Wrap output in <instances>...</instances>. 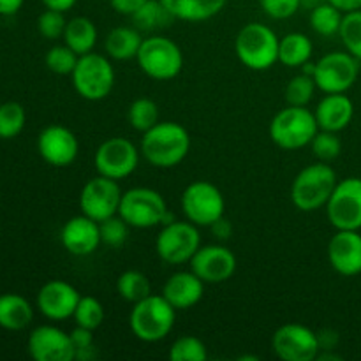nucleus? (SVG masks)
I'll list each match as a JSON object with an SVG mask.
<instances>
[{
	"instance_id": "obj_36",
	"label": "nucleus",
	"mask_w": 361,
	"mask_h": 361,
	"mask_svg": "<svg viewBox=\"0 0 361 361\" xmlns=\"http://www.w3.org/2000/svg\"><path fill=\"white\" fill-rule=\"evenodd\" d=\"M317 85L314 76L302 73L291 78L286 87V101L289 106H307L314 99Z\"/></svg>"
},
{
	"instance_id": "obj_2",
	"label": "nucleus",
	"mask_w": 361,
	"mask_h": 361,
	"mask_svg": "<svg viewBox=\"0 0 361 361\" xmlns=\"http://www.w3.org/2000/svg\"><path fill=\"white\" fill-rule=\"evenodd\" d=\"M176 309L162 295H150L133 303L129 326L141 342H161L175 326Z\"/></svg>"
},
{
	"instance_id": "obj_18",
	"label": "nucleus",
	"mask_w": 361,
	"mask_h": 361,
	"mask_svg": "<svg viewBox=\"0 0 361 361\" xmlns=\"http://www.w3.org/2000/svg\"><path fill=\"white\" fill-rule=\"evenodd\" d=\"M28 355L35 361H74L71 335L53 324L37 326L27 341Z\"/></svg>"
},
{
	"instance_id": "obj_26",
	"label": "nucleus",
	"mask_w": 361,
	"mask_h": 361,
	"mask_svg": "<svg viewBox=\"0 0 361 361\" xmlns=\"http://www.w3.org/2000/svg\"><path fill=\"white\" fill-rule=\"evenodd\" d=\"M97 37L99 32L94 21L87 16H76L67 21L62 39L63 44L69 46L73 51H76L81 56L94 51L95 44H97Z\"/></svg>"
},
{
	"instance_id": "obj_4",
	"label": "nucleus",
	"mask_w": 361,
	"mask_h": 361,
	"mask_svg": "<svg viewBox=\"0 0 361 361\" xmlns=\"http://www.w3.org/2000/svg\"><path fill=\"white\" fill-rule=\"evenodd\" d=\"M319 130L316 115L307 106H289L281 109L270 122V137L282 150H300L309 147Z\"/></svg>"
},
{
	"instance_id": "obj_13",
	"label": "nucleus",
	"mask_w": 361,
	"mask_h": 361,
	"mask_svg": "<svg viewBox=\"0 0 361 361\" xmlns=\"http://www.w3.org/2000/svg\"><path fill=\"white\" fill-rule=\"evenodd\" d=\"M326 217L335 229H361V178L338 180L326 203Z\"/></svg>"
},
{
	"instance_id": "obj_28",
	"label": "nucleus",
	"mask_w": 361,
	"mask_h": 361,
	"mask_svg": "<svg viewBox=\"0 0 361 361\" xmlns=\"http://www.w3.org/2000/svg\"><path fill=\"white\" fill-rule=\"evenodd\" d=\"M314 44L310 37L303 32H291L286 34L279 42V62L282 66L295 69L312 59Z\"/></svg>"
},
{
	"instance_id": "obj_48",
	"label": "nucleus",
	"mask_w": 361,
	"mask_h": 361,
	"mask_svg": "<svg viewBox=\"0 0 361 361\" xmlns=\"http://www.w3.org/2000/svg\"><path fill=\"white\" fill-rule=\"evenodd\" d=\"M42 6L46 9H55V11H62V13H67L69 9H73L76 6L78 0H41Z\"/></svg>"
},
{
	"instance_id": "obj_19",
	"label": "nucleus",
	"mask_w": 361,
	"mask_h": 361,
	"mask_svg": "<svg viewBox=\"0 0 361 361\" xmlns=\"http://www.w3.org/2000/svg\"><path fill=\"white\" fill-rule=\"evenodd\" d=\"M81 295L74 286L66 281H49L39 289L37 293V309L46 319L49 321H66L74 316L78 302Z\"/></svg>"
},
{
	"instance_id": "obj_43",
	"label": "nucleus",
	"mask_w": 361,
	"mask_h": 361,
	"mask_svg": "<svg viewBox=\"0 0 361 361\" xmlns=\"http://www.w3.org/2000/svg\"><path fill=\"white\" fill-rule=\"evenodd\" d=\"M259 6L271 20H288L298 13L302 0H259Z\"/></svg>"
},
{
	"instance_id": "obj_20",
	"label": "nucleus",
	"mask_w": 361,
	"mask_h": 361,
	"mask_svg": "<svg viewBox=\"0 0 361 361\" xmlns=\"http://www.w3.org/2000/svg\"><path fill=\"white\" fill-rule=\"evenodd\" d=\"M330 267L342 277L361 274V235L351 229H337L328 243Z\"/></svg>"
},
{
	"instance_id": "obj_37",
	"label": "nucleus",
	"mask_w": 361,
	"mask_h": 361,
	"mask_svg": "<svg viewBox=\"0 0 361 361\" xmlns=\"http://www.w3.org/2000/svg\"><path fill=\"white\" fill-rule=\"evenodd\" d=\"M338 37H341L345 51L361 60V11L344 14Z\"/></svg>"
},
{
	"instance_id": "obj_23",
	"label": "nucleus",
	"mask_w": 361,
	"mask_h": 361,
	"mask_svg": "<svg viewBox=\"0 0 361 361\" xmlns=\"http://www.w3.org/2000/svg\"><path fill=\"white\" fill-rule=\"evenodd\" d=\"M317 120V126L321 130H330V133H341L355 116V104L351 97L345 94H326L316 106L314 111Z\"/></svg>"
},
{
	"instance_id": "obj_33",
	"label": "nucleus",
	"mask_w": 361,
	"mask_h": 361,
	"mask_svg": "<svg viewBox=\"0 0 361 361\" xmlns=\"http://www.w3.org/2000/svg\"><path fill=\"white\" fill-rule=\"evenodd\" d=\"M129 123L137 133H147L159 122V108L152 99L140 97L129 106Z\"/></svg>"
},
{
	"instance_id": "obj_45",
	"label": "nucleus",
	"mask_w": 361,
	"mask_h": 361,
	"mask_svg": "<svg viewBox=\"0 0 361 361\" xmlns=\"http://www.w3.org/2000/svg\"><path fill=\"white\" fill-rule=\"evenodd\" d=\"M210 228H212V231H214L215 238H219V240H228L233 233L231 222H229L226 217H221L219 221H215Z\"/></svg>"
},
{
	"instance_id": "obj_6",
	"label": "nucleus",
	"mask_w": 361,
	"mask_h": 361,
	"mask_svg": "<svg viewBox=\"0 0 361 361\" xmlns=\"http://www.w3.org/2000/svg\"><path fill=\"white\" fill-rule=\"evenodd\" d=\"M118 215L130 228L137 229H150L173 221L162 194L150 187H134L126 190L120 201Z\"/></svg>"
},
{
	"instance_id": "obj_21",
	"label": "nucleus",
	"mask_w": 361,
	"mask_h": 361,
	"mask_svg": "<svg viewBox=\"0 0 361 361\" xmlns=\"http://www.w3.org/2000/svg\"><path fill=\"white\" fill-rule=\"evenodd\" d=\"M60 242L73 256H90L102 243L99 222L83 214L69 219L60 231Z\"/></svg>"
},
{
	"instance_id": "obj_5",
	"label": "nucleus",
	"mask_w": 361,
	"mask_h": 361,
	"mask_svg": "<svg viewBox=\"0 0 361 361\" xmlns=\"http://www.w3.org/2000/svg\"><path fill=\"white\" fill-rule=\"evenodd\" d=\"M279 42L274 30L264 23H247L235 39L240 62L252 71H267L279 62Z\"/></svg>"
},
{
	"instance_id": "obj_32",
	"label": "nucleus",
	"mask_w": 361,
	"mask_h": 361,
	"mask_svg": "<svg viewBox=\"0 0 361 361\" xmlns=\"http://www.w3.org/2000/svg\"><path fill=\"white\" fill-rule=\"evenodd\" d=\"M27 123V113L20 102H4L0 104V140H14L20 136Z\"/></svg>"
},
{
	"instance_id": "obj_15",
	"label": "nucleus",
	"mask_w": 361,
	"mask_h": 361,
	"mask_svg": "<svg viewBox=\"0 0 361 361\" xmlns=\"http://www.w3.org/2000/svg\"><path fill=\"white\" fill-rule=\"evenodd\" d=\"M122 194L116 180L106 178L102 175L95 176L85 183L80 192L81 214L95 222H102L113 215H118Z\"/></svg>"
},
{
	"instance_id": "obj_44",
	"label": "nucleus",
	"mask_w": 361,
	"mask_h": 361,
	"mask_svg": "<svg viewBox=\"0 0 361 361\" xmlns=\"http://www.w3.org/2000/svg\"><path fill=\"white\" fill-rule=\"evenodd\" d=\"M147 2L148 0H109L113 11L118 14H123V16H133V14L137 13Z\"/></svg>"
},
{
	"instance_id": "obj_12",
	"label": "nucleus",
	"mask_w": 361,
	"mask_h": 361,
	"mask_svg": "<svg viewBox=\"0 0 361 361\" xmlns=\"http://www.w3.org/2000/svg\"><path fill=\"white\" fill-rule=\"evenodd\" d=\"M94 164L99 175L120 182L136 171L140 164V150L127 137H109L95 150Z\"/></svg>"
},
{
	"instance_id": "obj_17",
	"label": "nucleus",
	"mask_w": 361,
	"mask_h": 361,
	"mask_svg": "<svg viewBox=\"0 0 361 361\" xmlns=\"http://www.w3.org/2000/svg\"><path fill=\"white\" fill-rule=\"evenodd\" d=\"M37 150L42 161L53 168H67L80 152L76 134L63 126H48L39 133Z\"/></svg>"
},
{
	"instance_id": "obj_9",
	"label": "nucleus",
	"mask_w": 361,
	"mask_h": 361,
	"mask_svg": "<svg viewBox=\"0 0 361 361\" xmlns=\"http://www.w3.org/2000/svg\"><path fill=\"white\" fill-rule=\"evenodd\" d=\"M201 247V235L196 224L190 221H169L162 224L155 240L157 256L164 263L178 267L192 259Z\"/></svg>"
},
{
	"instance_id": "obj_8",
	"label": "nucleus",
	"mask_w": 361,
	"mask_h": 361,
	"mask_svg": "<svg viewBox=\"0 0 361 361\" xmlns=\"http://www.w3.org/2000/svg\"><path fill=\"white\" fill-rule=\"evenodd\" d=\"M73 85L78 95L87 101H102L115 87V69L108 56L92 51L78 59L73 74Z\"/></svg>"
},
{
	"instance_id": "obj_24",
	"label": "nucleus",
	"mask_w": 361,
	"mask_h": 361,
	"mask_svg": "<svg viewBox=\"0 0 361 361\" xmlns=\"http://www.w3.org/2000/svg\"><path fill=\"white\" fill-rule=\"evenodd\" d=\"M175 20L207 21L217 16L226 7L228 0H161Z\"/></svg>"
},
{
	"instance_id": "obj_46",
	"label": "nucleus",
	"mask_w": 361,
	"mask_h": 361,
	"mask_svg": "<svg viewBox=\"0 0 361 361\" xmlns=\"http://www.w3.org/2000/svg\"><path fill=\"white\" fill-rule=\"evenodd\" d=\"M328 2L337 7L342 14L361 11V0H328Z\"/></svg>"
},
{
	"instance_id": "obj_39",
	"label": "nucleus",
	"mask_w": 361,
	"mask_h": 361,
	"mask_svg": "<svg viewBox=\"0 0 361 361\" xmlns=\"http://www.w3.org/2000/svg\"><path fill=\"white\" fill-rule=\"evenodd\" d=\"M310 148H312L314 155L319 161L330 162L341 155L342 152V141L337 136V133H330V130H317L314 140L310 141Z\"/></svg>"
},
{
	"instance_id": "obj_10",
	"label": "nucleus",
	"mask_w": 361,
	"mask_h": 361,
	"mask_svg": "<svg viewBox=\"0 0 361 361\" xmlns=\"http://www.w3.org/2000/svg\"><path fill=\"white\" fill-rule=\"evenodd\" d=\"M182 210L187 221L197 228H210L215 221L224 217L226 201L219 187L207 180H197L182 192Z\"/></svg>"
},
{
	"instance_id": "obj_40",
	"label": "nucleus",
	"mask_w": 361,
	"mask_h": 361,
	"mask_svg": "<svg viewBox=\"0 0 361 361\" xmlns=\"http://www.w3.org/2000/svg\"><path fill=\"white\" fill-rule=\"evenodd\" d=\"M129 228L130 226L120 215H113V217L99 222L102 243L108 247H113V249H118L129 238Z\"/></svg>"
},
{
	"instance_id": "obj_38",
	"label": "nucleus",
	"mask_w": 361,
	"mask_h": 361,
	"mask_svg": "<svg viewBox=\"0 0 361 361\" xmlns=\"http://www.w3.org/2000/svg\"><path fill=\"white\" fill-rule=\"evenodd\" d=\"M78 59H80V55L73 51L67 44H55L48 49L44 62L51 73L67 76V74H73Z\"/></svg>"
},
{
	"instance_id": "obj_30",
	"label": "nucleus",
	"mask_w": 361,
	"mask_h": 361,
	"mask_svg": "<svg viewBox=\"0 0 361 361\" xmlns=\"http://www.w3.org/2000/svg\"><path fill=\"white\" fill-rule=\"evenodd\" d=\"M116 291L126 302L137 303L152 295V286L143 271L127 270L116 281Z\"/></svg>"
},
{
	"instance_id": "obj_16",
	"label": "nucleus",
	"mask_w": 361,
	"mask_h": 361,
	"mask_svg": "<svg viewBox=\"0 0 361 361\" xmlns=\"http://www.w3.org/2000/svg\"><path fill=\"white\" fill-rule=\"evenodd\" d=\"M236 256L224 245H201L189 267L204 284H221L236 271Z\"/></svg>"
},
{
	"instance_id": "obj_7",
	"label": "nucleus",
	"mask_w": 361,
	"mask_h": 361,
	"mask_svg": "<svg viewBox=\"0 0 361 361\" xmlns=\"http://www.w3.org/2000/svg\"><path fill=\"white\" fill-rule=\"evenodd\" d=\"M136 60L141 71L155 81L175 80L183 69L182 49L164 35H150L143 39Z\"/></svg>"
},
{
	"instance_id": "obj_27",
	"label": "nucleus",
	"mask_w": 361,
	"mask_h": 361,
	"mask_svg": "<svg viewBox=\"0 0 361 361\" xmlns=\"http://www.w3.org/2000/svg\"><path fill=\"white\" fill-rule=\"evenodd\" d=\"M141 42L143 37L136 27H116L104 39L106 55L113 60L136 59Z\"/></svg>"
},
{
	"instance_id": "obj_11",
	"label": "nucleus",
	"mask_w": 361,
	"mask_h": 361,
	"mask_svg": "<svg viewBox=\"0 0 361 361\" xmlns=\"http://www.w3.org/2000/svg\"><path fill=\"white\" fill-rule=\"evenodd\" d=\"M360 76V60L349 51H330L316 62L314 80L324 94H345Z\"/></svg>"
},
{
	"instance_id": "obj_49",
	"label": "nucleus",
	"mask_w": 361,
	"mask_h": 361,
	"mask_svg": "<svg viewBox=\"0 0 361 361\" xmlns=\"http://www.w3.org/2000/svg\"><path fill=\"white\" fill-rule=\"evenodd\" d=\"M317 337H319L321 349H334V345L338 342V335L335 331H321Z\"/></svg>"
},
{
	"instance_id": "obj_3",
	"label": "nucleus",
	"mask_w": 361,
	"mask_h": 361,
	"mask_svg": "<svg viewBox=\"0 0 361 361\" xmlns=\"http://www.w3.org/2000/svg\"><path fill=\"white\" fill-rule=\"evenodd\" d=\"M337 173L328 162H316L303 168L291 185V201L298 210L317 212L326 207L335 185Z\"/></svg>"
},
{
	"instance_id": "obj_47",
	"label": "nucleus",
	"mask_w": 361,
	"mask_h": 361,
	"mask_svg": "<svg viewBox=\"0 0 361 361\" xmlns=\"http://www.w3.org/2000/svg\"><path fill=\"white\" fill-rule=\"evenodd\" d=\"M25 0H0V16H13L23 7Z\"/></svg>"
},
{
	"instance_id": "obj_29",
	"label": "nucleus",
	"mask_w": 361,
	"mask_h": 361,
	"mask_svg": "<svg viewBox=\"0 0 361 361\" xmlns=\"http://www.w3.org/2000/svg\"><path fill=\"white\" fill-rule=\"evenodd\" d=\"M130 18H133L134 21V27H136L137 30L145 32L164 28L175 20L173 14L166 9L164 4H162L161 0H148V2Z\"/></svg>"
},
{
	"instance_id": "obj_34",
	"label": "nucleus",
	"mask_w": 361,
	"mask_h": 361,
	"mask_svg": "<svg viewBox=\"0 0 361 361\" xmlns=\"http://www.w3.org/2000/svg\"><path fill=\"white\" fill-rule=\"evenodd\" d=\"M207 358L208 351L204 342L192 335L178 337L169 348V360L171 361H204Z\"/></svg>"
},
{
	"instance_id": "obj_22",
	"label": "nucleus",
	"mask_w": 361,
	"mask_h": 361,
	"mask_svg": "<svg viewBox=\"0 0 361 361\" xmlns=\"http://www.w3.org/2000/svg\"><path fill=\"white\" fill-rule=\"evenodd\" d=\"M162 296L175 307L176 310L192 309L194 305L201 302L204 295V282L194 274L189 271H176L166 281L162 288Z\"/></svg>"
},
{
	"instance_id": "obj_14",
	"label": "nucleus",
	"mask_w": 361,
	"mask_h": 361,
	"mask_svg": "<svg viewBox=\"0 0 361 361\" xmlns=\"http://www.w3.org/2000/svg\"><path fill=\"white\" fill-rule=\"evenodd\" d=\"M271 349L282 361H314L321 353L319 337L305 324L288 323L271 338Z\"/></svg>"
},
{
	"instance_id": "obj_25",
	"label": "nucleus",
	"mask_w": 361,
	"mask_h": 361,
	"mask_svg": "<svg viewBox=\"0 0 361 361\" xmlns=\"http://www.w3.org/2000/svg\"><path fill=\"white\" fill-rule=\"evenodd\" d=\"M34 319L30 302L16 293L0 295V328L9 331H21Z\"/></svg>"
},
{
	"instance_id": "obj_31",
	"label": "nucleus",
	"mask_w": 361,
	"mask_h": 361,
	"mask_svg": "<svg viewBox=\"0 0 361 361\" xmlns=\"http://www.w3.org/2000/svg\"><path fill=\"white\" fill-rule=\"evenodd\" d=\"M342 18H344V14L326 0L323 4H317L312 9V13H310V27L317 35L334 37V35H338Z\"/></svg>"
},
{
	"instance_id": "obj_35",
	"label": "nucleus",
	"mask_w": 361,
	"mask_h": 361,
	"mask_svg": "<svg viewBox=\"0 0 361 361\" xmlns=\"http://www.w3.org/2000/svg\"><path fill=\"white\" fill-rule=\"evenodd\" d=\"M73 317L76 321V326H83L95 331L104 321V307L94 296H81Z\"/></svg>"
},
{
	"instance_id": "obj_1",
	"label": "nucleus",
	"mask_w": 361,
	"mask_h": 361,
	"mask_svg": "<svg viewBox=\"0 0 361 361\" xmlns=\"http://www.w3.org/2000/svg\"><path fill=\"white\" fill-rule=\"evenodd\" d=\"M190 150V136L176 122H157L141 137V155L154 168H175Z\"/></svg>"
},
{
	"instance_id": "obj_41",
	"label": "nucleus",
	"mask_w": 361,
	"mask_h": 361,
	"mask_svg": "<svg viewBox=\"0 0 361 361\" xmlns=\"http://www.w3.org/2000/svg\"><path fill=\"white\" fill-rule=\"evenodd\" d=\"M66 13L55 9H46L44 13L39 14L37 18V30L39 34L44 39L49 41H56V39L63 37V32H66L67 20L63 16Z\"/></svg>"
},
{
	"instance_id": "obj_42",
	"label": "nucleus",
	"mask_w": 361,
	"mask_h": 361,
	"mask_svg": "<svg viewBox=\"0 0 361 361\" xmlns=\"http://www.w3.org/2000/svg\"><path fill=\"white\" fill-rule=\"evenodd\" d=\"M71 341L74 345V360L80 361H88L95 356V348H94V330H88V328L76 326L71 331Z\"/></svg>"
}]
</instances>
